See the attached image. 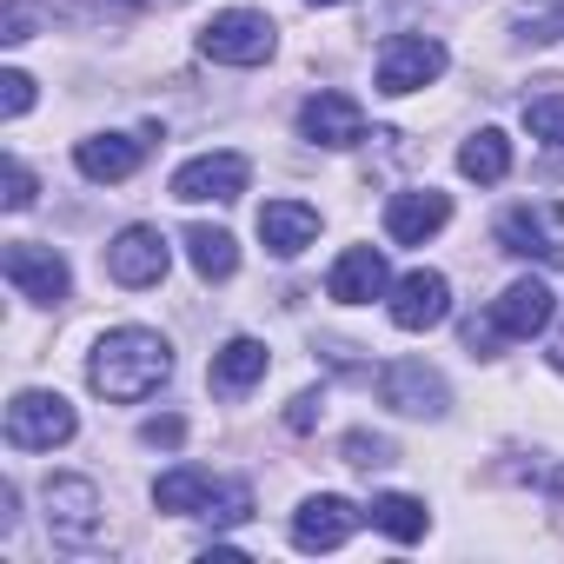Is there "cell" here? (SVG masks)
<instances>
[{"label":"cell","mask_w":564,"mask_h":564,"mask_svg":"<svg viewBox=\"0 0 564 564\" xmlns=\"http://www.w3.org/2000/svg\"><path fill=\"white\" fill-rule=\"evenodd\" d=\"M346 465H359V471H372V465H392V438H379V432H346Z\"/></svg>","instance_id":"26"},{"label":"cell","mask_w":564,"mask_h":564,"mask_svg":"<svg viewBox=\"0 0 564 564\" xmlns=\"http://www.w3.org/2000/svg\"><path fill=\"white\" fill-rule=\"evenodd\" d=\"M180 246H186V259H193L199 279H232L239 272V239L226 226H186Z\"/></svg>","instance_id":"19"},{"label":"cell","mask_w":564,"mask_h":564,"mask_svg":"<svg viewBox=\"0 0 564 564\" xmlns=\"http://www.w3.org/2000/svg\"><path fill=\"white\" fill-rule=\"evenodd\" d=\"M551 173H564V147H551Z\"/></svg>","instance_id":"33"},{"label":"cell","mask_w":564,"mask_h":564,"mask_svg":"<svg viewBox=\"0 0 564 564\" xmlns=\"http://www.w3.org/2000/svg\"><path fill=\"white\" fill-rule=\"evenodd\" d=\"M140 438H147V445H180V438H186V425H180V419H147V425H140Z\"/></svg>","instance_id":"31"},{"label":"cell","mask_w":564,"mask_h":564,"mask_svg":"<svg viewBox=\"0 0 564 564\" xmlns=\"http://www.w3.org/2000/svg\"><path fill=\"white\" fill-rule=\"evenodd\" d=\"M246 180H252V166H246V153H193L180 173H173V199H186V206H226V199H239L246 193Z\"/></svg>","instance_id":"11"},{"label":"cell","mask_w":564,"mask_h":564,"mask_svg":"<svg viewBox=\"0 0 564 564\" xmlns=\"http://www.w3.org/2000/svg\"><path fill=\"white\" fill-rule=\"evenodd\" d=\"M445 219H452V199L432 193V186L386 199V232H392V246H425L432 232H445Z\"/></svg>","instance_id":"16"},{"label":"cell","mask_w":564,"mask_h":564,"mask_svg":"<svg viewBox=\"0 0 564 564\" xmlns=\"http://www.w3.org/2000/svg\"><path fill=\"white\" fill-rule=\"evenodd\" d=\"M557 319V293L544 286V279H511V286L491 300V339H538L544 326Z\"/></svg>","instance_id":"12"},{"label":"cell","mask_w":564,"mask_h":564,"mask_svg":"<svg viewBox=\"0 0 564 564\" xmlns=\"http://www.w3.org/2000/svg\"><path fill=\"white\" fill-rule=\"evenodd\" d=\"M352 531H359V505L339 498V491H313V498H300V511H293V544H300V551H339Z\"/></svg>","instance_id":"13"},{"label":"cell","mask_w":564,"mask_h":564,"mask_svg":"<svg viewBox=\"0 0 564 564\" xmlns=\"http://www.w3.org/2000/svg\"><path fill=\"white\" fill-rule=\"evenodd\" d=\"M498 246L538 265H564V199H518L498 213Z\"/></svg>","instance_id":"4"},{"label":"cell","mask_w":564,"mask_h":564,"mask_svg":"<svg viewBox=\"0 0 564 564\" xmlns=\"http://www.w3.org/2000/svg\"><path fill=\"white\" fill-rule=\"evenodd\" d=\"M206 524H246L252 518V491L232 478V485H213V498H206V511H199Z\"/></svg>","instance_id":"25"},{"label":"cell","mask_w":564,"mask_h":564,"mask_svg":"<svg viewBox=\"0 0 564 564\" xmlns=\"http://www.w3.org/2000/svg\"><path fill=\"white\" fill-rule=\"evenodd\" d=\"M326 293H333L339 306H372V300H386V293H392V265H386V252H379V246L339 252V259H333V279H326Z\"/></svg>","instance_id":"14"},{"label":"cell","mask_w":564,"mask_h":564,"mask_svg":"<svg viewBox=\"0 0 564 564\" xmlns=\"http://www.w3.org/2000/svg\"><path fill=\"white\" fill-rule=\"evenodd\" d=\"M386 313L399 333H432L452 319V279L432 272V265H412L405 279H392V293H386Z\"/></svg>","instance_id":"7"},{"label":"cell","mask_w":564,"mask_h":564,"mask_svg":"<svg viewBox=\"0 0 564 564\" xmlns=\"http://www.w3.org/2000/svg\"><path fill=\"white\" fill-rule=\"evenodd\" d=\"M306 8H346V0H306Z\"/></svg>","instance_id":"35"},{"label":"cell","mask_w":564,"mask_h":564,"mask_svg":"<svg viewBox=\"0 0 564 564\" xmlns=\"http://www.w3.org/2000/svg\"><path fill=\"white\" fill-rule=\"evenodd\" d=\"M265 366H272V359H265L259 339H226V346L213 352V386H219V392H252V386L265 379Z\"/></svg>","instance_id":"20"},{"label":"cell","mask_w":564,"mask_h":564,"mask_svg":"<svg viewBox=\"0 0 564 564\" xmlns=\"http://www.w3.org/2000/svg\"><path fill=\"white\" fill-rule=\"evenodd\" d=\"M259 239H265V252H279V259H300V252L319 239V213H313L306 199H265V206H259Z\"/></svg>","instance_id":"17"},{"label":"cell","mask_w":564,"mask_h":564,"mask_svg":"<svg viewBox=\"0 0 564 564\" xmlns=\"http://www.w3.org/2000/svg\"><path fill=\"white\" fill-rule=\"evenodd\" d=\"M34 107V80L21 74V67H8V74H0V113H8V120H21Z\"/></svg>","instance_id":"27"},{"label":"cell","mask_w":564,"mask_h":564,"mask_svg":"<svg viewBox=\"0 0 564 564\" xmlns=\"http://www.w3.org/2000/svg\"><path fill=\"white\" fill-rule=\"evenodd\" d=\"M458 173L478 180V186H498V180L511 173V140H505L498 127H478V133L458 147Z\"/></svg>","instance_id":"22"},{"label":"cell","mask_w":564,"mask_h":564,"mask_svg":"<svg viewBox=\"0 0 564 564\" xmlns=\"http://www.w3.org/2000/svg\"><path fill=\"white\" fill-rule=\"evenodd\" d=\"M166 265H173V246H166L160 226H120L113 246H107V279H113V286L147 293V286L166 279Z\"/></svg>","instance_id":"8"},{"label":"cell","mask_w":564,"mask_h":564,"mask_svg":"<svg viewBox=\"0 0 564 564\" xmlns=\"http://www.w3.org/2000/svg\"><path fill=\"white\" fill-rule=\"evenodd\" d=\"M438 74H445V47H438L432 34H392V41L379 47V61H372V80H379V94H392V100L432 87Z\"/></svg>","instance_id":"6"},{"label":"cell","mask_w":564,"mask_h":564,"mask_svg":"<svg viewBox=\"0 0 564 564\" xmlns=\"http://www.w3.org/2000/svg\"><path fill=\"white\" fill-rule=\"evenodd\" d=\"M140 160H147V140H133V133H94V140L74 147V166L94 186H113V180L140 173Z\"/></svg>","instance_id":"18"},{"label":"cell","mask_w":564,"mask_h":564,"mask_svg":"<svg viewBox=\"0 0 564 564\" xmlns=\"http://www.w3.org/2000/svg\"><path fill=\"white\" fill-rule=\"evenodd\" d=\"M372 524H379L392 544H419V538L432 531V511H425V498H412V491H379V498H372Z\"/></svg>","instance_id":"21"},{"label":"cell","mask_w":564,"mask_h":564,"mask_svg":"<svg viewBox=\"0 0 564 564\" xmlns=\"http://www.w3.org/2000/svg\"><path fill=\"white\" fill-rule=\"evenodd\" d=\"M0 199H8V213H28L34 206V166L28 160H8V193H0Z\"/></svg>","instance_id":"29"},{"label":"cell","mask_w":564,"mask_h":564,"mask_svg":"<svg viewBox=\"0 0 564 564\" xmlns=\"http://www.w3.org/2000/svg\"><path fill=\"white\" fill-rule=\"evenodd\" d=\"M524 133H531V140H544V147H564V94L524 100Z\"/></svg>","instance_id":"24"},{"label":"cell","mask_w":564,"mask_h":564,"mask_svg":"<svg viewBox=\"0 0 564 564\" xmlns=\"http://www.w3.org/2000/svg\"><path fill=\"white\" fill-rule=\"evenodd\" d=\"M551 366H557V372H564V339H557V346H551Z\"/></svg>","instance_id":"34"},{"label":"cell","mask_w":564,"mask_h":564,"mask_svg":"<svg viewBox=\"0 0 564 564\" xmlns=\"http://www.w3.org/2000/svg\"><path fill=\"white\" fill-rule=\"evenodd\" d=\"M14 524H21V491L0 478V538H14Z\"/></svg>","instance_id":"32"},{"label":"cell","mask_w":564,"mask_h":564,"mask_svg":"<svg viewBox=\"0 0 564 564\" xmlns=\"http://www.w3.org/2000/svg\"><path fill=\"white\" fill-rule=\"evenodd\" d=\"M0 41H8V47L34 41V8H28V0H8V8H0Z\"/></svg>","instance_id":"28"},{"label":"cell","mask_w":564,"mask_h":564,"mask_svg":"<svg viewBox=\"0 0 564 564\" xmlns=\"http://www.w3.org/2000/svg\"><path fill=\"white\" fill-rule=\"evenodd\" d=\"M74 432H80V419H74V405L61 392L28 386V392L8 399V445L14 452H61Z\"/></svg>","instance_id":"3"},{"label":"cell","mask_w":564,"mask_h":564,"mask_svg":"<svg viewBox=\"0 0 564 564\" xmlns=\"http://www.w3.org/2000/svg\"><path fill=\"white\" fill-rule=\"evenodd\" d=\"M300 140H313V147H359L366 140V107L352 94H313L300 107Z\"/></svg>","instance_id":"15"},{"label":"cell","mask_w":564,"mask_h":564,"mask_svg":"<svg viewBox=\"0 0 564 564\" xmlns=\"http://www.w3.org/2000/svg\"><path fill=\"white\" fill-rule=\"evenodd\" d=\"M206 498H213V471H199V465H173V471H160V485H153V505L160 511H206Z\"/></svg>","instance_id":"23"},{"label":"cell","mask_w":564,"mask_h":564,"mask_svg":"<svg viewBox=\"0 0 564 564\" xmlns=\"http://www.w3.org/2000/svg\"><path fill=\"white\" fill-rule=\"evenodd\" d=\"M379 399H386L392 412H405V419H445V412H452V386H445V372H432L425 359H392V366L379 372Z\"/></svg>","instance_id":"10"},{"label":"cell","mask_w":564,"mask_h":564,"mask_svg":"<svg viewBox=\"0 0 564 564\" xmlns=\"http://www.w3.org/2000/svg\"><path fill=\"white\" fill-rule=\"evenodd\" d=\"M173 379V346L153 333V326H113L100 333V346L87 352V386L113 405H133V399H153L160 386Z\"/></svg>","instance_id":"1"},{"label":"cell","mask_w":564,"mask_h":564,"mask_svg":"<svg viewBox=\"0 0 564 564\" xmlns=\"http://www.w3.org/2000/svg\"><path fill=\"white\" fill-rule=\"evenodd\" d=\"M272 47H279V28L265 14H252V8H226V14H213L199 28V54L219 61V67H265Z\"/></svg>","instance_id":"2"},{"label":"cell","mask_w":564,"mask_h":564,"mask_svg":"<svg viewBox=\"0 0 564 564\" xmlns=\"http://www.w3.org/2000/svg\"><path fill=\"white\" fill-rule=\"evenodd\" d=\"M41 505H47L54 544H94V538H100V485H94V478L61 471V478H47Z\"/></svg>","instance_id":"9"},{"label":"cell","mask_w":564,"mask_h":564,"mask_svg":"<svg viewBox=\"0 0 564 564\" xmlns=\"http://www.w3.org/2000/svg\"><path fill=\"white\" fill-rule=\"evenodd\" d=\"M0 272H8V286L21 300H34V306H61L74 293V265L54 246H41V239H14L8 252H0Z\"/></svg>","instance_id":"5"},{"label":"cell","mask_w":564,"mask_h":564,"mask_svg":"<svg viewBox=\"0 0 564 564\" xmlns=\"http://www.w3.org/2000/svg\"><path fill=\"white\" fill-rule=\"evenodd\" d=\"M518 28H524L518 41H538V47H544V41H564V0H557L551 14H518Z\"/></svg>","instance_id":"30"}]
</instances>
